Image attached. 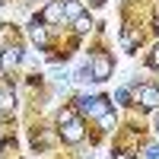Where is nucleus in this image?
<instances>
[{"mask_svg": "<svg viewBox=\"0 0 159 159\" xmlns=\"http://www.w3.org/2000/svg\"><path fill=\"white\" fill-rule=\"evenodd\" d=\"M156 124H159V115H156Z\"/></svg>", "mask_w": 159, "mask_h": 159, "instance_id": "20", "label": "nucleus"}, {"mask_svg": "<svg viewBox=\"0 0 159 159\" xmlns=\"http://www.w3.org/2000/svg\"><path fill=\"white\" fill-rule=\"evenodd\" d=\"M42 19H45V22H57V19H64V3H48L45 13H42Z\"/></svg>", "mask_w": 159, "mask_h": 159, "instance_id": "7", "label": "nucleus"}, {"mask_svg": "<svg viewBox=\"0 0 159 159\" xmlns=\"http://www.w3.org/2000/svg\"><path fill=\"white\" fill-rule=\"evenodd\" d=\"M89 67H92V80H96V83H102V80L111 76V61H108V54H96Z\"/></svg>", "mask_w": 159, "mask_h": 159, "instance_id": "2", "label": "nucleus"}, {"mask_svg": "<svg viewBox=\"0 0 159 159\" xmlns=\"http://www.w3.org/2000/svg\"><path fill=\"white\" fill-rule=\"evenodd\" d=\"M61 137H64V143H80L83 140V121H70V124H61Z\"/></svg>", "mask_w": 159, "mask_h": 159, "instance_id": "4", "label": "nucleus"}, {"mask_svg": "<svg viewBox=\"0 0 159 159\" xmlns=\"http://www.w3.org/2000/svg\"><path fill=\"white\" fill-rule=\"evenodd\" d=\"M76 80H80V83H89V80H92V67H89V64H86V67L76 73Z\"/></svg>", "mask_w": 159, "mask_h": 159, "instance_id": "12", "label": "nucleus"}, {"mask_svg": "<svg viewBox=\"0 0 159 159\" xmlns=\"http://www.w3.org/2000/svg\"><path fill=\"white\" fill-rule=\"evenodd\" d=\"M42 22H45V19H32V25H29V38H32V42H35L38 48H42V45L48 42V29H45Z\"/></svg>", "mask_w": 159, "mask_h": 159, "instance_id": "5", "label": "nucleus"}, {"mask_svg": "<svg viewBox=\"0 0 159 159\" xmlns=\"http://www.w3.org/2000/svg\"><path fill=\"white\" fill-rule=\"evenodd\" d=\"M147 159H159V147H147Z\"/></svg>", "mask_w": 159, "mask_h": 159, "instance_id": "16", "label": "nucleus"}, {"mask_svg": "<svg viewBox=\"0 0 159 159\" xmlns=\"http://www.w3.org/2000/svg\"><path fill=\"white\" fill-rule=\"evenodd\" d=\"M137 42H140V35H137V32H124V35H121V45H124L127 51H130V48H137Z\"/></svg>", "mask_w": 159, "mask_h": 159, "instance_id": "11", "label": "nucleus"}, {"mask_svg": "<svg viewBox=\"0 0 159 159\" xmlns=\"http://www.w3.org/2000/svg\"><path fill=\"white\" fill-rule=\"evenodd\" d=\"M156 32H159V19H156Z\"/></svg>", "mask_w": 159, "mask_h": 159, "instance_id": "18", "label": "nucleus"}, {"mask_svg": "<svg viewBox=\"0 0 159 159\" xmlns=\"http://www.w3.org/2000/svg\"><path fill=\"white\" fill-rule=\"evenodd\" d=\"M76 108L83 111V115H89V118H102V115H108V108H111V99H105V96H80L76 99Z\"/></svg>", "mask_w": 159, "mask_h": 159, "instance_id": "1", "label": "nucleus"}, {"mask_svg": "<svg viewBox=\"0 0 159 159\" xmlns=\"http://www.w3.org/2000/svg\"><path fill=\"white\" fill-rule=\"evenodd\" d=\"M115 159H130V156H127V153H121V156H115Z\"/></svg>", "mask_w": 159, "mask_h": 159, "instance_id": "17", "label": "nucleus"}, {"mask_svg": "<svg viewBox=\"0 0 159 159\" xmlns=\"http://www.w3.org/2000/svg\"><path fill=\"white\" fill-rule=\"evenodd\" d=\"M150 64H153V67H159V45L153 48V54H150Z\"/></svg>", "mask_w": 159, "mask_h": 159, "instance_id": "15", "label": "nucleus"}, {"mask_svg": "<svg viewBox=\"0 0 159 159\" xmlns=\"http://www.w3.org/2000/svg\"><path fill=\"white\" fill-rule=\"evenodd\" d=\"M73 29H76V35H86V32L92 29V19H89V16H80V19L73 22Z\"/></svg>", "mask_w": 159, "mask_h": 159, "instance_id": "10", "label": "nucleus"}, {"mask_svg": "<svg viewBox=\"0 0 159 159\" xmlns=\"http://www.w3.org/2000/svg\"><path fill=\"white\" fill-rule=\"evenodd\" d=\"M92 3H102V0H92Z\"/></svg>", "mask_w": 159, "mask_h": 159, "instance_id": "19", "label": "nucleus"}, {"mask_svg": "<svg viewBox=\"0 0 159 159\" xmlns=\"http://www.w3.org/2000/svg\"><path fill=\"white\" fill-rule=\"evenodd\" d=\"M134 99L143 105V108H156V105H159V89L156 86H140L134 92Z\"/></svg>", "mask_w": 159, "mask_h": 159, "instance_id": "3", "label": "nucleus"}, {"mask_svg": "<svg viewBox=\"0 0 159 159\" xmlns=\"http://www.w3.org/2000/svg\"><path fill=\"white\" fill-rule=\"evenodd\" d=\"M64 16L76 22L80 16H83V3H80V0H67V3H64Z\"/></svg>", "mask_w": 159, "mask_h": 159, "instance_id": "8", "label": "nucleus"}, {"mask_svg": "<svg viewBox=\"0 0 159 159\" xmlns=\"http://www.w3.org/2000/svg\"><path fill=\"white\" fill-rule=\"evenodd\" d=\"M111 102H127V89H118V92H115V99H111Z\"/></svg>", "mask_w": 159, "mask_h": 159, "instance_id": "13", "label": "nucleus"}, {"mask_svg": "<svg viewBox=\"0 0 159 159\" xmlns=\"http://www.w3.org/2000/svg\"><path fill=\"white\" fill-rule=\"evenodd\" d=\"M19 57H22V54H19V48H3V61H0V64H3V70L10 73V70L19 64Z\"/></svg>", "mask_w": 159, "mask_h": 159, "instance_id": "6", "label": "nucleus"}, {"mask_svg": "<svg viewBox=\"0 0 159 159\" xmlns=\"http://www.w3.org/2000/svg\"><path fill=\"white\" fill-rule=\"evenodd\" d=\"M76 111H80V108H61V115H57V124H70V121H76V118H80Z\"/></svg>", "mask_w": 159, "mask_h": 159, "instance_id": "9", "label": "nucleus"}, {"mask_svg": "<svg viewBox=\"0 0 159 159\" xmlns=\"http://www.w3.org/2000/svg\"><path fill=\"white\" fill-rule=\"evenodd\" d=\"M3 108H13V96H10V89H3Z\"/></svg>", "mask_w": 159, "mask_h": 159, "instance_id": "14", "label": "nucleus"}]
</instances>
